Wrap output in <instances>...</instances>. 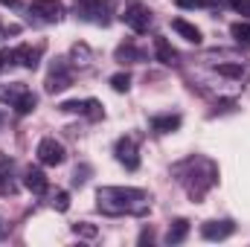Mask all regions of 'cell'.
Wrapping results in <instances>:
<instances>
[{
	"label": "cell",
	"mask_w": 250,
	"mask_h": 247,
	"mask_svg": "<svg viewBox=\"0 0 250 247\" xmlns=\"http://www.w3.org/2000/svg\"><path fill=\"white\" fill-rule=\"evenodd\" d=\"M23 186L29 189V192H47V178H44V172L41 169H26V175H23Z\"/></svg>",
	"instance_id": "cell-11"
},
{
	"label": "cell",
	"mask_w": 250,
	"mask_h": 247,
	"mask_svg": "<svg viewBox=\"0 0 250 247\" xmlns=\"http://www.w3.org/2000/svg\"><path fill=\"white\" fill-rule=\"evenodd\" d=\"M230 35H233L239 44L250 47V23H233V26H230Z\"/></svg>",
	"instance_id": "cell-19"
},
{
	"label": "cell",
	"mask_w": 250,
	"mask_h": 247,
	"mask_svg": "<svg viewBox=\"0 0 250 247\" xmlns=\"http://www.w3.org/2000/svg\"><path fill=\"white\" fill-rule=\"evenodd\" d=\"M41 53H44L41 44H38L35 50H32V47H18V50H15V62L23 64L26 70H35V67H38V59H41Z\"/></svg>",
	"instance_id": "cell-9"
},
{
	"label": "cell",
	"mask_w": 250,
	"mask_h": 247,
	"mask_svg": "<svg viewBox=\"0 0 250 247\" xmlns=\"http://www.w3.org/2000/svg\"><path fill=\"white\" fill-rule=\"evenodd\" d=\"M187 236H189V221H187V218H178V221H172V224H169L166 242H169V245H181Z\"/></svg>",
	"instance_id": "cell-13"
},
{
	"label": "cell",
	"mask_w": 250,
	"mask_h": 247,
	"mask_svg": "<svg viewBox=\"0 0 250 247\" xmlns=\"http://www.w3.org/2000/svg\"><path fill=\"white\" fill-rule=\"evenodd\" d=\"M175 3H178L181 9H195V6H204L207 0H175Z\"/></svg>",
	"instance_id": "cell-26"
},
{
	"label": "cell",
	"mask_w": 250,
	"mask_h": 247,
	"mask_svg": "<svg viewBox=\"0 0 250 247\" xmlns=\"http://www.w3.org/2000/svg\"><path fill=\"white\" fill-rule=\"evenodd\" d=\"M111 87H114L117 93H125V90L131 87V76H128V73H117V76H111Z\"/></svg>",
	"instance_id": "cell-20"
},
{
	"label": "cell",
	"mask_w": 250,
	"mask_h": 247,
	"mask_svg": "<svg viewBox=\"0 0 250 247\" xmlns=\"http://www.w3.org/2000/svg\"><path fill=\"white\" fill-rule=\"evenodd\" d=\"M233 230H236L233 221H207V224H201V236L207 242H221V239L233 236Z\"/></svg>",
	"instance_id": "cell-6"
},
{
	"label": "cell",
	"mask_w": 250,
	"mask_h": 247,
	"mask_svg": "<svg viewBox=\"0 0 250 247\" xmlns=\"http://www.w3.org/2000/svg\"><path fill=\"white\" fill-rule=\"evenodd\" d=\"M218 73L221 76H230V79H245V76H250V70H245L242 64H218Z\"/></svg>",
	"instance_id": "cell-18"
},
{
	"label": "cell",
	"mask_w": 250,
	"mask_h": 247,
	"mask_svg": "<svg viewBox=\"0 0 250 247\" xmlns=\"http://www.w3.org/2000/svg\"><path fill=\"white\" fill-rule=\"evenodd\" d=\"M29 9H32L41 21H59L62 12H64V6L59 3V0H32Z\"/></svg>",
	"instance_id": "cell-8"
},
{
	"label": "cell",
	"mask_w": 250,
	"mask_h": 247,
	"mask_svg": "<svg viewBox=\"0 0 250 247\" xmlns=\"http://www.w3.org/2000/svg\"><path fill=\"white\" fill-rule=\"evenodd\" d=\"M53 206H56L59 212H67V206H70V195H67V192H56V195H53Z\"/></svg>",
	"instance_id": "cell-23"
},
{
	"label": "cell",
	"mask_w": 250,
	"mask_h": 247,
	"mask_svg": "<svg viewBox=\"0 0 250 247\" xmlns=\"http://www.w3.org/2000/svg\"><path fill=\"white\" fill-rule=\"evenodd\" d=\"M84 117L99 120V117H102V105H99L96 99H87V102H84Z\"/></svg>",
	"instance_id": "cell-21"
},
{
	"label": "cell",
	"mask_w": 250,
	"mask_h": 247,
	"mask_svg": "<svg viewBox=\"0 0 250 247\" xmlns=\"http://www.w3.org/2000/svg\"><path fill=\"white\" fill-rule=\"evenodd\" d=\"M143 59V53L134 47V44H123V47H117V62H140Z\"/></svg>",
	"instance_id": "cell-17"
},
{
	"label": "cell",
	"mask_w": 250,
	"mask_h": 247,
	"mask_svg": "<svg viewBox=\"0 0 250 247\" xmlns=\"http://www.w3.org/2000/svg\"><path fill=\"white\" fill-rule=\"evenodd\" d=\"M151 128H154L157 134H172V131H178V128H181V117H175V114L154 117V120H151Z\"/></svg>",
	"instance_id": "cell-15"
},
{
	"label": "cell",
	"mask_w": 250,
	"mask_h": 247,
	"mask_svg": "<svg viewBox=\"0 0 250 247\" xmlns=\"http://www.w3.org/2000/svg\"><path fill=\"white\" fill-rule=\"evenodd\" d=\"M123 18L134 32H148V26H151V15H148V9H146L143 3H131V6L125 9Z\"/></svg>",
	"instance_id": "cell-5"
},
{
	"label": "cell",
	"mask_w": 250,
	"mask_h": 247,
	"mask_svg": "<svg viewBox=\"0 0 250 247\" xmlns=\"http://www.w3.org/2000/svg\"><path fill=\"white\" fill-rule=\"evenodd\" d=\"M117 160L123 163L125 169H137L140 166V157H137V143L131 140V137H123L120 143H117Z\"/></svg>",
	"instance_id": "cell-7"
},
{
	"label": "cell",
	"mask_w": 250,
	"mask_h": 247,
	"mask_svg": "<svg viewBox=\"0 0 250 247\" xmlns=\"http://www.w3.org/2000/svg\"><path fill=\"white\" fill-rule=\"evenodd\" d=\"M151 239H154V233H151V230H146V233L140 236V242H143V245H146V242H151Z\"/></svg>",
	"instance_id": "cell-27"
},
{
	"label": "cell",
	"mask_w": 250,
	"mask_h": 247,
	"mask_svg": "<svg viewBox=\"0 0 250 247\" xmlns=\"http://www.w3.org/2000/svg\"><path fill=\"white\" fill-rule=\"evenodd\" d=\"M12 62H15V50H0V70Z\"/></svg>",
	"instance_id": "cell-24"
},
{
	"label": "cell",
	"mask_w": 250,
	"mask_h": 247,
	"mask_svg": "<svg viewBox=\"0 0 250 247\" xmlns=\"http://www.w3.org/2000/svg\"><path fill=\"white\" fill-rule=\"evenodd\" d=\"M154 53H157V62H163V64H175L178 62V53L172 50V44H169L163 35L154 38Z\"/></svg>",
	"instance_id": "cell-12"
},
{
	"label": "cell",
	"mask_w": 250,
	"mask_h": 247,
	"mask_svg": "<svg viewBox=\"0 0 250 247\" xmlns=\"http://www.w3.org/2000/svg\"><path fill=\"white\" fill-rule=\"evenodd\" d=\"M35 154H38V160H41L44 166H62V163H64V145H62V143H56L53 137L41 140Z\"/></svg>",
	"instance_id": "cell-4"
},
{
	"label": "cell",
	"mask_w": 250,
	"mask_h": 247,
	"mask_svg": "<svg viewBox=\"0 0 250 247\" xmlns=\"http://www.w3.org/2000/svg\"><path fill=\"white\" fill-rule=\"evenodd\" d=\"M35 105H38V96H35L32 90H26V93H23V96L15 102V111L23 117V114H32V111H35Z\"/></svg>",
	"instance_id": "cell-16"
},
{
	"label": "cell",
	"mask_w": 250,
	"mask_h": 247,
	"mask_svg": "<svg viewBox=\"0 0 250 247\" xmlns=\"http://www.w3.org/2000/svg\"><path fill=\"white\" fill-rule=\"evenodd\" d=\"M0 3H3V6H12V9H15V6H18L21 0H0Z\"/></svg>",
	"instance_id": "cell-28"
},
{
	"label": "cell",
	"mask_w": 250,
	"mask_h": 247,
	"mask_svg": "<svg viewBox=\"0 0 250 247\" xmlns=\"http://www.w3.org/2000/svg\"><path fill=\"white\" fill-rule=\"evenodd\" d=\"M73 233H76V236H87V239H93V236H96V227L87 224V221H82V224H73Z\"/></svg>",
	"instance_id": "cell-22"
},
{
	"label": "cell",
	"mask_w": 250,
	"mask_h": 247,
	"mask_svg": "<svg viewBox=\"0 0 250 247\" xmlns=\"http://www.w3.org/2000/svg\"><path fill=\"white\" fill-rule=\"evenodd\" d=\"M0 125H3V114H0Z\"/></svg>",
	"instance_id": "cell-29"
},
{
	"label": "cell",
	"mask_w": 250,
	"mask_h": 247,
	"mask_svg": "<svg viewBox=\"0 0 250 247\" xmlns=\"http://www.w3.org/2000/svg\"><path fill=\"white\" fill-rule=\"evenodd\" d=\"M73 84V70H70V64L59 59V62L50 67V76H47V93H59L64 87H70Z\"/></svg>",
	"instance_id": "cell-3"
},
{
	"label": "cell",
	"mask_w": 250,
	"mask_h": 247,
	"mask_svg": "<svg viewBox=\"0 0 250 247\" xmlns=\"http://www.w3.org/2000/svg\"><path fill=\"white\" fill-rule=\"evenodd\" d=\"M230 3H233V9H236V12L250 15V0H230Z\"/></svg>",
	"instance_id": "cell-25"
},
{
	"label": "cell",
	"mask_w": 250,
	"mask_h": 247,
	"mask_svg": "<svg viewBox=\"0 0 250 247\" xmlns=\"http://www.w3.org/2000/svg\"><path fill=\"white\" fill-rule=\"evenodd\" d=\"M26 93V84L23 82H12V84H0V102H9L15 105L21 96Z\"/></svg>",
	"instance_id": "cell-14"
},
{
	"label": "cell",
	"mask_w": 250,
	"mask_h": 247,
	"mask_svg": "<svg viewBox=\"0 0 250 247\" xmlns=\"http://www.w3.org/2000/svg\"><path fill=\"white\" fill-rule=\"evenodd\" d=\"M198 166H201V157H192V160H187V169L189 175H184L181 172V184L187 186V192L198 201V198H204V192L207 189H212V184L218 181V169H215V163L212 160H207L204 163V172H198Z\"/></svg>",
	"instance_id": "cell-2"
},
{
	"label": "cell",
	"mask_w": 250,
	"mask_h": 247,
	"mask_svg": "<svg viewBox=\"0 0 250 247\" xmlns=\"http://www.w3.org/2000/svg\"><path fill=\"white\" fill-rule=\"evenodd\" d=\"M172 29H175L178 35H184L189 44H201V29H198L195 23L184 21V18H175V21H172Z\"/></svg>",
	"instance_id": "cell-10"
},
{
	"label": "cell",
	"mask_w": 250,
	"mask_h": 247,
	"mask_svg": "<svg viewBox=\"0 0 250 247\" xmlns=\"http://www.w3.org/2000/svg\"><path fill=\"white\" fill-rule=\"evenodd\" d=\"M96 206L105 215H146L148 192L131 186H102L96 192Z\"/></svg>",
	"instance_id": "cell-1"
}]
</instances>
